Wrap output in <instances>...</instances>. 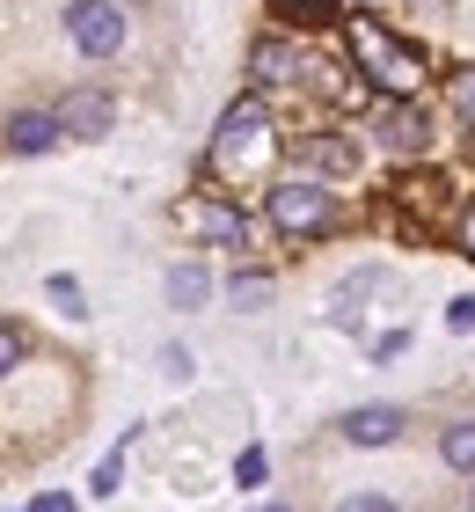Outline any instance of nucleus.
<instances>
[{
  "label": "nucleus",
  "instance_id": "obj_17",
  "mask_svg": "<svg viewBox=\"0 0 475 512\" xmlns=\"http://www.w3.org/2000/svg\"><path fill=\"white\" fill-rule=\"evenodd\" d=\"M22 359H30V337H22V322H8V315H0V381H8Z\"/></svg>",
  "mask_w": 475,
  "mask_h": 512
},
{
  "label": "nucleus",
  "instance_id": "obj_23",
  "mask_svg": "<svg viewBox=\"0 0 475 512\" xmlns=\"http://www.w3.org/2000/svg\"><path fill=\"white\" fill-rule=\"evenodd\" d=\"M468 505H475V491H468Z\"/></svg>",
  "mask_w": 475,
  "mask_h": 512
},
{
  "label": "nucleus",
  "instance_id": "obj_7",
  "mask_svg": "<svg viewBox=\"0 0 475 512\" xmlns=\"http://www.w3.org/2000/svg\"><path fill=\"white\" fill-rule=\"evenodd\" d=\"M125 8H117V0H74V8H66V37H74V52L81 59H117L125 52Z\"/></svg>",
  "mask_w": 475,
  "mask_h": 512
},
{
  "label": "nucleus",
  "instance_id": "obj_20",
  "mask_svg": "<svg viewBox=\"0 0 475 512\" xmlns=\"http://www.w3.org/2000/svg\"><path fill=\"white\" fill-rule=\"evenodd\" d=\"M278 8L293 22H329V15H337V0H278Z\"/></svg>",
  "mask_w": 475,
  "mask_h": 512
},
{
  "label": "nucleus",
  "instance_id": "obj_8",
  "mask_svg": "<svg viewBox=\"0 0 475 512\" xmlns=\"http://www.w3.org/2000/svg\"><path fill=\"white\" fill-rule=\"evenodd\" d=\"M249 74H256V88H300V81L322 74V59L307 52V44H293V37H256Z\"/></svg>",
  "mask_w": 475,
  "mask_h": 512
},
{
  "label": "nucleus",
  "instance_id": "obj_21",
  "mask_svg": "<svg viewBox=\"0 0 475 512\" xmlns=\"http://www.w3.org/2000/svg\"><path fill=\"white\" fill-rule=\"evenodd\" d=\"M454 242H461V256H475V198L461 205V220H454Z\"/></svg>",
  "mask_w": 475,
  "mask_h": 512
},
{
  "label": "nucleus",
  "instance_id": "obj_13",
  "mask_svg": "<svg viewBox=\"0 0 475 512\" xmlns=\"http://www.w3.org/2000/svg\"><path fill=\"white\" fill-rule=\"evenodd\" d=\"M205 300H212V278H205V264H176L169 271V308H205Z\"/></svg>",
  "mask_w": 475,
  "mask_h": 512
},
{
  "label": "nucleus",
  "instance_id": "obj_11",
  "mask_svg": "<svg viewBox=\"0 0 475 512\" xmlns=\"http://www.w3.org/2000/svg\"><path fill=\"white\" fill-rule=\"evenodd\" d=\"M344 439H351V447H395V439H402V410H395V403L351 410V417H344Z\"/></svg>",
  "mask_w": 475,
  "mask_h": 512
},
{
  "label": "nucleus",
  "instance_id": "obj_22",
  "mask_svg": "<svg viewBox=\"0 0 475 512\" xmlns=\"http://www.w3.org/2000/svg\"><path fill=\"white\" fill-rule=\"evenodd\" d=\"M446 330H475V293H461L454 308H446Z\"/></svg>",
  "mask_w": 475,
  "mask_h": 512
},
{
  "label": "nucleus",
  "instance_id": "obj_1",
  "mask_svg": "<svg viewBox=\"0 0 475 512\" xmlns=\"http://www.w3.org/2000/svg\"><path fill=\"white\" fill-rule=\"evenodd\" d=\"M344 44H351V66H359L380 96H417V88L432 81V66H424L417 44H402L388 22H373V15H351L344 22Z\"/></svg>",
  "mask_w": 475,
  "mask_h": 512
},
{
  "label": "nucleus",
  "instance_id": "obj_16",
  "mask_svg": "<svg viewBox=\"0 0 475 512\" xmlns=\"http://www.w3.org/2000/svg\"><path fill=\"white\" fill-rule=\"evenodd\" d=\"M227 300H234V308H264V300H271V271H234Z\"/></svg>",
  "mask_w": 475,
  "mask_h": 512
},
{
  "label": "nucleus",
  "instance_id": "obj_3",
  "mask_svg": "<svg viewBox=\"0 0 475 512\" xmlns=\"http://www.w3.org/2000/svg\"><path fill=\"white\" fill-rule=\"evenodd\" d=\"M264 220L285 242H315V235L337 227V191H329L322 176H278L264 191Z\"/></svg>",
  "mask_w": 475,
  "mask_h": 512
},
{
  "label": "nucleus",
  "instance_id": "obj_18",
  "mask_svg": "<svg viewBox=\"0 0 475 512\" xmlns=\"http://www.w3.org/2000/svg\"><path fill=\"white\" fill-rule=\"evenodd\" d=\"M234 483H242V491H264V483H271V454H264V447H242V461H234Z\"/></svg>",
  "mask_w": 475,
  "mask_h": 512
},
{
  "label": "nucleus",
  "instance_id": "obj_10",
  "mask_svg": "<svg viewBox=\"0 0 475 512\" xmlns=\"http://www.w3.org/2000/svg\"><path fill=\"white\" fill-rule=\"evenodd\" d=\"M0 139H8V154H52L66 139V125H59V110H15L0 125Z\"/></svg>",
  "mask_w": 475,
  "mask_h": 512
},
{
  "label": "nucleus",
  "instance_id": "obj_5",
  "mask_svg": "<svg viewBox=\"0 0 475 512\" xmlns=\"http://www.w3.org/2000/svg\"><path fill=\"white\" fill-rule=\"evenodd\" d=\"M388 213L410 227V235H439V227H454V183L446 176H402L395 183V198H388Z\"/></svg>",
  "mask_w": 475,
  "mask_h": 512
},
{
  "label": "nucleus",
  "instance_id": "obj_15",
  "mask_svg": "<svg viewBox=\"0 0 475 512\" xmlns=\"http://www.w3.org/2000/svg\"><path fill=\"white\" fill-rule=\"evenodd\" d=\"M446 103H454L461 132L475 139V66H454V81H446Z\"/></svg>",
  "mask_w": 475,
  "mask_h": 512
},
{
  "label": "nucleus",
  "instance_id": "obj_2",
  "mask_svg": "<svg viewBox=\"0 0 475 512\" xmlns=\"http://www.w3.org/2000/svg\"><path fill=\"white\" fill-rule=\"evenodd\" d=\"M271 154V103L264 96H234L220 110V125H212V147H205V169L227 176V183H249L264 169Z\"/></svg>",
  "mask_w": 475,
  "mask_h": 512
},
{
  "label": "nucleus",
  "instance_id": "obj_9",
  "mask_svg": "<svg viewBox=\"0 0 475 512\" xmlns=\"http://www.w3.org/2000/svg\"><path fill=\"white\" fill-rule=\"evenodd\" d=\"M59 125H66V139H110L117 96H110V88H66V96H59Z\"/></svg>",
  "mask_w": 475,
  "mask_h": 512
},
{
  "label": "nucleus",
  "instance_id": "obj_6",
  "mask_svg": "<svg viewBox=\"0 0 475 512\" xmlns=\"http://www.w3.org/2000/svg\"><path fill=\"white\" fill-rule=\"evenodd\" d=\"M176 220H183L205 249H249V213H242L234 198H220V191L183 198V205H176Z\"/></svg>",
  "mask_w": 475,
  "mask_h": 512
},
{
  "label": "nucleus",
  "instance_id": "obj_19",
  "mask_svg": "<svg viewBox=\"0 0 475 512\" xmlns=\"http://www.w3.org/2000/svg\"><path fill=\"white\" fill-rule=\"evenodd\" d=\"M44 293L59 300V315H88V300H81V286H74V278H66V271H59V278H52V286H44Z\"/></svg>",
  "mask_w": 475,
  "mask_h": 512
},
{
  "label": "nucleus",
  "instance_id": "obj_12",
  "mask_svg": "<svg viewBox=\"0 0 475 512\" xmlns=\"http://www.w3.org/2000/svg\"><path fill=\"white\" fill-rule=\"evenodd\" d=\"M300 161L315 176H351L359 169V147H351V139H300Z\"/></svg>",
  "mask_w": 475,
  "mask_h": 512
},
{
  "label": "nucleus",
  "instance_id": "obj_4",
  "mask_svg": "<svg viewBox=\"0 0 475 512\" xmlns=\"http://www.w3.org/2000/svg\"><path fill=\"white\" fill-rule=\"evenodd\" d=\"M366 132H373L380 154H402V161H417L424 147H432V118H424L417 96H380L373 118H366Z\"/></svg>",
  "mask_w": 475,
  "mask_h": 512
},
{
  "label": "nucleus",
  "instance_id": "obj_14",
  "mask_svg": "<svg viewBox=\"0 0 475 512\" xmlns=\"http://www.w3.org/2000/svg\"><path fill=\"white\" fill-rule=\"evenodd\" d=\"M439 461H446L454 476H475V417H461V425L439 432Z\"/></svg>",
  "mask_w": 475,
  "mask_h": 512
}]
</instances>
